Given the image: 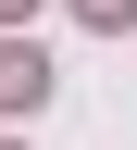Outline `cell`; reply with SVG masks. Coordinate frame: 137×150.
Wrapping results in <instances>:
<instances>
[{
    "label": "cell",
    "instance_id": "1",
    "mask_svg": "<svg viewBox=\"0 0 137 150\" xmlns=\"http://www.w3.org/2000/svg\"><path fill=\"white\" fill-rule=\"evenodd\" d=\"M37 100H50V50L0 25V112H37Z\"/></svg>",
    "mask_w": 137,
    "mask_h": 150
},
{
    "label": "cell",
    "instance_id": "2",
    "mask_svg": "<svg viewBox=\"0 0 137 150\" xmlns=\"http://www.w3.org/2000/svg\"><path fill=\"white\" fill-rule=\"evenodd\" d=\"M75 13H87V25H137V0H75Z\"/></svg>",
    "mask_w": 137,
    "mask_h": 150
},
{
    "label": "cell",
    "instance_id": "3",
    "mask_svg": "<svg viewBox=\"0 0 137 150\" xmlns=\"http://www.w3.org/2000/svg\"><path fill=\"white\" fill-rule=\"evenodd\" d=\"M25 13H37V0H0V25H25Z\"/></svg>",
    "mask_w": 137,
    "mask_h": 150
},
{
    "label": "cell",
    "instance_id": "4",
    "mask_svg": "<svg viewBox=\"0 0 137 150\" xmlns=\"http://www.w3.org/2000/svg\"><path fill=\"white\" fill-rule=\"evenodd\" d=\"M0 150H13V138H0Z\"/></svg>",
    "mask_w": 137,
    "mask_h": 150
}]
</instances>
